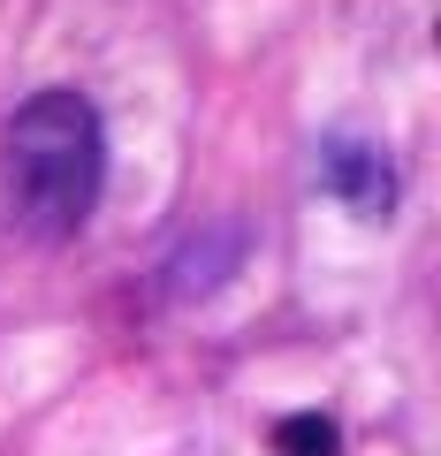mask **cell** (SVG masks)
<instances>
[{"mask_svg":"<svg viewBox=\"0 0 441 456\" xmlns=\"http://www.w3.org/2000/svg\"><path fill=\"white\" fill-rule=\"evenodd\" d=\"M99 183H107V130H99L84 92L46 84L8 114V130H0V198H8V221L31 244H69L92 221Z\"/></svg>","mask_w":441,"mask_h":456,"instance_id":"6da1fadb","label":"cell"},{"mask_svg":"<svg viewBox=\"0 0 441 456\" xmlns=\"http://www.w3.org/2000/svg\"><path fill=\"white\" fill-rule=\"evenodd\" d=\"M320 183L343 198L350 213H365V221H380V213L396 206V175H388V160H380L373 145H327L320 152Z\"/></svg>","mask_w":441,"mask_h":456,"instance_id":"7a4b0ae2","label":"cell"},{"mask_svg":"<svg viewBox=\"0 0 441 456\" xmlns=\"http://www.w3.org/2000/svg\"><path fill=\"white\" fill-rule=\"evenodd\" d=\"M343 441H335V419H320V411H297V419L274 426V456H335Z\"/></svg>","mask_w":441,"mask_h":456,"instance_id":"3957f363","label":"cell"}]
</instances>
